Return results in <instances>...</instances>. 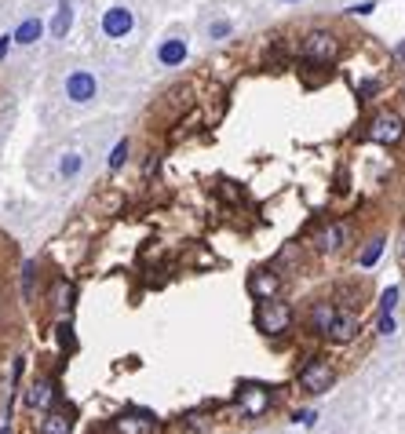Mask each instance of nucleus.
I'll list each match as a JSON object with an SVG mask.
<instances>
[{
  "label": "nucleus",
  "mask_w": 405,
  "mask_h": 434,
  "mask_svg": "<svg viewBox=\"0 0 405 434\" xmlns=\"http://www.w3.org/2000/svg\"><path fill=\"white\" fill-rule=\"evenodd\" d=\"M0 434H11V420H4V424H0Z\"/></svg>",
  "instance_id": "nucleus-31"
},
{
  "label": "nucleus",
  "mask_w": 405,
  "mask_h": 434,
  "mask_svg": "<svg viewBox=\"0 0 405 434\" xmlns=\"http://www.w3.org/2000/svg\"><path fill=\"white\" fill-rule=\"evenodd\" d=\"M62 91H66L70 103L84 106V103H91L95 95H99V80H95V73H88V70H73L66 77V84H62Z\"/></svg>",
  "instance_id": "nucleus-8"
},
{
  "label": "nucleus",
  "mask_w": 405,
  "mask_h": 434,
  "mask_svg": "<svg viewBox=\"0 0 405 434\" xmlns=\"http://www.w3.org/2000/svg\"><path fill=\"white\" fill-rule=\"evenodd\" d=\"M380 84H376V80H369V84H362V99H372V91H376Z\"/></svg>",
  "instance_id": "nucleus-28"
},
{
  "label": "nucleus",
  "mask_w": 405,
  "mask_h": 434,
  "mask_svg": "<svg viewBox=\"0 0 405 434\" xmlns=\"http://www.w3.org/2000/svg\"><path fill=\"white\" fill-rule=\"evenodd\" d=\"M40 434H73V412L62 409V405H52L47 412H40Z\"/></svg>",
  "instance_id": "nucleus-13"
},
{
  "label": "nucleus",
  "mask_w": 405,
  "mask_h": 434,
  "mask_svg": "<svg viewBox=\"0 0 405 434\" xmlns=\"http://www.w3.org/2000/svg\"><path fill=\"white\" fill-rule=\"evenodd\" d=\"M132 26H135V15L128 11L124 4H117V8H106V15H103V33H106L110 40H121V37H128V33H132Z\"/></svg>",
  "instance_id": "nucleus-10"
},
{
  "label": "nucleus",
  "mask_w": 405,
  "mask_h": 434,
  "mask_svg": "<svg viewBox=\"0 0 405 434\" xmlns=\"http://www.w3.org/2000/svg\"><path fill=\"white\" fill-rule=\"evenodd\" d=\"M256 329L263 336H285L288 329H293V307L281 303L278 296L263 299V303H259V310H256Z\"/></svg>",
  "instance_id": "nucleus-1"
},
{
  "label": "nucleus",
  "mask_w": 405,
  "mask_h": 434,
  "mask_svg": "<svg viewBox=\"0 0 405 434\" xmlns=\"http://www.w3.org/2000/svg\"><path fill=\"white\" fill-rule=\"evenodd\" d=\"M70 26H73V4H70V0H59V8L52 15V37L62 40L70 33Z\"/></svg>",
  "instance_id": "nucleus-17"
},
{
  "label": "nucleus",
  "mask_w": 405,
  "mask_h": 434,
  "mask_svg": "<svg viewBox=\"0 0 405 434\" xmlns=\"http://www.w3.org/2000/svg\"><path fill=\"white\" fill-rule=\"evenodd\" d=\"M8 47H11V37H0V59L8 55Z\"/></svg>",
  "instance_id": "nucleus-30"
},
{
  "label": "nucleus",
  "mask_w": 405,
  "mask_h": 434,
  "mask_svg": "<svg viewBox=\"0 0 405 434\" xmlns=\"http://www.w3.org/2000/svg\"><path fill=\"white\" fill-rule=\"evenodd\" d=\"M281 292V274L274 267H256L252 274H249V296L256 303H263V299H274Z\"/></svg>",
  "instance_id": "nucleus-7"
},
{
  "label": "nucleus",
  "mask_w": 405,
  "mask_h": 434,
  "mask_svg": "<svg viewBox=\"0 0 405 434\" xmlns=\"http://www.w3.org/2000/svg\"><path fill=\"white\" fill-rule=\"evenodd\" d=\"M270 401H274V394L267 387H259V383H245V387L237 391V409H241L245 420H259V416L270 409Z\"/></svg>",
  "instance_id": "nucleus-6"
},
{
  "label": "nucleus",
  "mask_w": 405,
  "mask_h": 434,
  "mask_svg": "<svg viewBox=\"0 0 405 434\" xmlns=\"http://www.w3.org/2000/svg\"><path fill=\"white\" fill-rule=\"evenodd\" d=\"M113 434H154L157 431V416L154 412H121L110 424Z\"/></svg>",
  "instance_id": "nucleus-9"
},
{
  "label": "nucleus",
  "mask_w": 405,
  "mask_h": 434,
  "mask_svg": "<svg viewBox=\"0 0 405 434\" xmlns=\"http://www.w3.org/2000/svg\"><path fill=\"white\" fill-rule=\"evenodd\" d=\"M380 332H383V336H391V332H395V317H391V314H383V317H380Z\"/></svg>",
  "instance_id": "nucleus-27"
},
{
  "label": "nucleus",
  "mask_w": 405,
  "mask_h": 434,
  "mask_svg": "<svg viewBox=\"0 0 405 434\" xmlns=\"http://www.w3.org/2000/svg\"><path fill=\"white\" fill-rule=\"evenodd\" d=\"M128 150H132V142H128V139H121L117 147L110 150V157H106V168H110V172H117V168L124 165V160H128Z\"/></svg>",
  "instance_id": "nucleus-22"
},
{
  "label": "nucleus",
  "mask_w": 405,
  "mask_h": 434,
  "mask_svg": "<svg viewBox=\"0 0 405 434\" xmlns=\"http://www.w3.org/2000/svg\"><path fill=\"white\" fill-rule=\"evenodd\" d=\"M55 332H59V343H62V350H73V347H77V340H73V325H70V321H59V325H55Z\"/></svg>",
  "instance_id": "nucleus-23"
},
{
  "label": "nucleus",
  "mask_w": 405,
  "mask_h": 434,
  "mask_svg": "<svg viewBox=\"0 0 405 434\" xmlns=\"http://www.w3.org/2000/svg\"><path fill=\"white\" fill-rule=\"evenodd\" d=\"M296 424H307V427H311V424H314V412H300Z\"/></svg>",
  "instance_id": "nucleus-29"
},
{
  "label": "nucleus",
  "mask_w": 405,
  "mask_h": 434,
  "mask_svg": "<svg viewBox=\"0 0 405 434\" xmlns=\"http://www.w3.org/2000/svg\"><path fill=\"white\" fill-rule=\"evenodd\" d=\"M344 241H347V227L344 223H329V227H321L314 234V248L321 255H336L339 248H344Z\"/></svg>",
  "instance_id": "nucleus-12"
},
{
  "label": "nucleus",
  "mask_w": 405,
  "mask_h": 434,
  "mask_svg": "<svg viewBox=\"0 0 405 434\" xmlns=\"http://www.w3.org/2000/svg\"><path fill=\"white\" fill-rule=\"evenodd\" d=\"M73 299H77V288H73V281L59 278V281L52 285V310H55L59 317H66V314L73 310Z\"/></svg>",
  "instance_id": "nucleus-15"
},
{
  "label": "nucleus",
  "mask_w": 405,
  "mask_h": 434,
  "mask_svg": "<svg viewBox=\"0 0 405 434\" xmlns=\"http://www.w3.org/2000/svg\"><path fill=\"white\" fill-rule=\"evenodd\" d=\"M226 33H230V22H226V19L212 22V37H216V40H219V37H226Z\"/></svg>",
  "instance_id": "nucleus-26"
},
{
  "label": "nucleus",
  "mask_w": 405,
  "mask_h": 434,
  "mask_svg": "<svg viewBox=\"0 0 405 434\" xmlns=\"http://www.w3.org/2000/svg\"><path fill=\"white\" fill-rule=\"evenodd\" d=\"M332 383H336V368L329 365V358L311 354V358L300 365V387L307 394H325Z\"/></svg>",
  "instance_id": "nucleus-2"
},
{
  "label": "nucleus",
  "mask_w": 405,
  "mask_h": 434,
  "mask_svg": "<svg viewBox=\"0 0 405 434\" xmlns=\"http://www.w3.org/2000/svg\"><path fill=\"white\" fill-rule=\"evenodd\" d=\"M183 59H186V40L183 37L161 40V47H157V62H161V66H183Z\"/></svg>",
  "instance_id": "nucleus-16"
},
{
  "label": "nucleus",
  "mask_w": 405,
  "mask_h": 434,
  "mask_svg": "<svg viewBox=\"0 0 405 434\" xmlns=\"http://www.w3.org/2000/svg\"><path fill=\"white\" fill-rule=\"evenodd\" d=\"M40 37H44V22H40V19H26V22H19V29L11 33V44L29 47V44H37Z\"/></svg>",
  "instance_id": "nucleus-18"
},
{
  "label": "nucleus",
  "mask_w": 405,
  "mask_h": 434,
  "mask_svg": "<svg viewBox=\"0 0 405 434\" xmlns=\"http://www.w3.org/2000/svg\"><path fill=\"white\" fill-rule=\"evenodd\" d=\"M303 55L318 62V66H332L339 59V37L332 29H311V33L303 37Z\"/></svg>",
  "instance_id": "nucleus-4"
},
{
  "label": "nucleus",
  "mask_w": 405,
  "mask_h": 434,
  "mask_svg": "<svg viewBox=\"0 0 405 434\" xmlns=\"http://www.w3.org/2000/svg\"><path fill=\"white\" fill-rule=\"evenodd\" d=\"M186 427H193V431H205L208 427V420H205V416L201 412H186V420H183Z\"/></svg>",
  "instance_id": "nucleus-25"
},
{
  "label": "nucleus",
  "mask_w": 405,
  "mask_h": 434,
  "mask_svg": "<svg viewBox=\"0 0 405 434\" xmlns=\"http://www.w3.org/2000/svg\"><path fill=\"white\" fill-rule=\"evenodd\" d=\"M336 314H339V307H336L332 299H314V303H311V310H307V321H311V332L329 336V329H332Z\"/></svg>",
  "instance_id": "nucleus-11"
},
{
  "label": "nucleus",
  "mask_w": 405,
  "mask_h": 434,
  "mask_svg": "<svg viewBox=\"0 0 405 434\" xmlns=\"http://www.w3.org/2000/svg\"><path fill=\"white\" fill-rule=\"evenodd\" d=\"M354 336H358V314H351V310H339L325 340H332V343H351Z\"/></svg>",
  "instance_id": "nucleus-14"
},
{
  "label": "nucleus",
  "mask_w": 405,
  "mask_h": 434,
  "mask_svg": "<svg viewBox=\"0 0 405 434\" xmlns=\"http://www.w3.org/2000/svg\"><path fill=\"white\" fill-rule=\"evenodd\" d=\"M55 401H59V383H55L52 376H37V380L26 387V394H22V405H26L29 412H47Z\"/></svg>",
  "instance_id": "nucleus-5"
},
{
  "label": "nucleus",
  "mask_w": 405,
  "mask_h": 434,
  "mask_svg": "<svg viewBox=\"0 0 405 434\" xmlns=\"http://www.w3.org/2000/svg\"><path fill=\"white\" fill-rule=\"evenodd\" d=\"M380 252H383V237H369V245L362 248V255H358V267H372V263H376L380 260Z\"/></svg>",
  "instance_id": "nucleus-21"
},
{
  "label": "nucleus",
  "mask_w": 405,
  "mask_h": 434,
  "mask_svg": "<svg viewBox=\"0 0 405 434\" xmlns=\"http://www.w3.org/2000/svg\"><path fill=\"white\" fill-rule=\"evenodd\" d=\"M37 296V263L26 260L22 263V299H34Z\"/></svg>",
  "instance_id": "nucleus-20"
},
{
  "label": "nucleus",
  "mask_w": 405,
  "mask_h": 434,
  "mask_svg": "<svg viewBox=\"0 0 405 434\" xmlns=\"http://www.w3.org/2000/svg\"><path fill=\"white\" fill-rule=\"evenodd\" d=\"M80 168H84V154H77V150L62 154V160H59V175H62V179H73Z\"/></svg>",
  "instance_id": "nucleus-19"
},
{
  "label": "nucleus",
  "mask_w": 405,
  "mask_h": 434,
  "mask_svg": "<svg viewBox=\"0 0 405 434\" xmlns=\"http://www.w3.org/2000/svg\"><path fill=\"white\" fill-rule=\"evenodd\" d=\"M380 303H383V314H391V310L398 307V285H391V288H387Z\"/></svg>",
  "instance_id": "nucleus-24"
},
{
  "label": "nucleus",
  "mask_w": 405,
  "mask_h": 434,
  "mask_svg": "<svg viewBox=\"0 0 405 434\" xmlns=\"http://www.w3.org/2000/svg\"><path fill=\"white\" fill-rule=\"evenodd\" d=\"M402 135H405V121H402V114H395V110H380V114L365 124V139L380 142V147H395V142H402Z\"/></svg>",
  "instance_id": "nucleus-3"
}]
</instances>
